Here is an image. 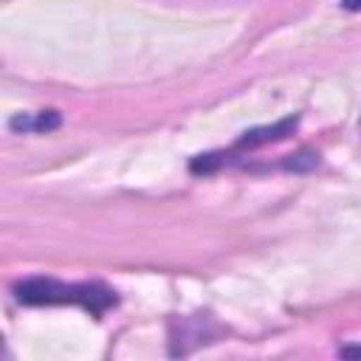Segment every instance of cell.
Instances as JSON below:
<instances>
[{"label":"cell","mask_w":361,"mask_h":361,"mask_svg":"<svg viewBox=\"0 0 361 361\" xmlns=\"http://www.w3.org/2000/svg\"><path fill=\"white\" fill-rule=\"evenodd\" d=\"M14 299L31 307L42 305H76L90 316H104L118 305V296L104 282H62L54 276H31L14 285Z\"/></svg>","instance_id":"cell-1"},{"label":"cell","mask_w":361,"mask_h":361,"mask_svg":"<svg viewBox=\"0 0 361 361\" xmlns=\"http://www.w3.org/2000/svg\"><path fill=\"white\" fill-rule=\"evenodd\" d=\"M296 124H299V116H288V118H282V121H276V124H265V127L245 130V133L237 138L234 149H257V147H265V144H276V141L293 135Z\"/></svg>","instance_id":"cell-2"},{"label":"cell","mask_w":361,"mask_h":361,"mask_svg":"<svg viewBox=\"0 0 361 361\" xmlns=\"http://www.w3.org/2000/svg\"><path fill=\"white\" fill-rule=\"evenodd\" d=\"M59 124H62V118H59L56 110L17 113V116L8 121V127H11L14 133H51V130H56Z\"/></svg>","instance_id":"cell-3"},{"label":"cell","mask_w":361,"mask_h":361,"mask_svg":"<svg viewBox=\"0 0 361 361\" xmlns=\"http://www.w3.org/2000/svg\"><path fill=\"white\" fill-rule=\"evenodd\" d=\"M344 11H361V0H341Z\"/></svg>","instance_id":"cell-4"}]
</instances>
